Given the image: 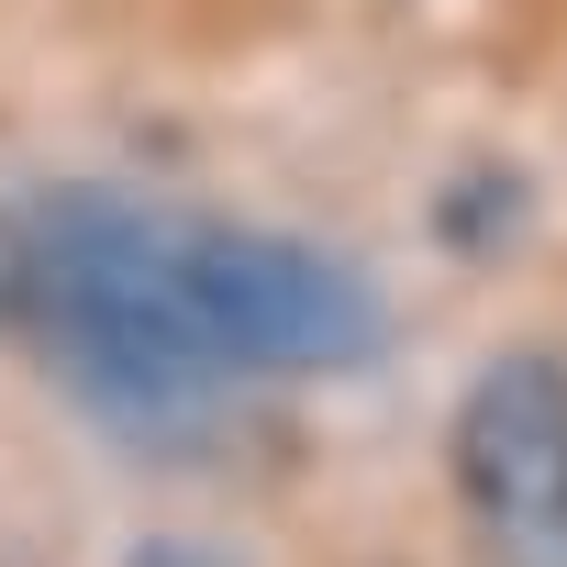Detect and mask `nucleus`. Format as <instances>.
Segmentation results:
<instances>
[{
  "label": "nucleus",
  "mask_w": 567,
  "mask_h": 567,
  "mask_svg": "<svg viewBox=\"0 0 567 567\" xmlns=\"http://www.w3.org/2000/svg\"><path fill=\"white\" fill-rule=\"evenodd\" d=\"M34 323L68 390L134 445L200 434L234 390L189 290V223L134 189H56L34 212Z\"/></svg>",
  "instance_id": "f257e3e1"
},
{
  "label": "nucleus",
  "mask_w": 567,
  "mask_h": 567,
  "mask_svg": "<svg viewBox=\"0 0 567 567\" xmlns=\"http://www.w3.org/2000/svg\"><path fill=\"white\" fill-rule=\"evenodd\" d=\"M189 290L234 379H334L379 357V290L301 245V234H245V223H189Z\"/></svg>",
  "instance_id": "f03ea898"
},
{
  "label": "nucleus",
  "mask_w": 567,
  "mask_h": 567,
  "mask_svg": "<svg viewBox=\"0 0 567 567\" xmlns=\"http://www.w3.org/2000/svg\"><path fill=\"white\" fill-rule=\"evenodd\" d=\"M456 489L489 567H567V357H489L456 401Z\"/></svg>",
  "instance_id": "7ed1b4c3"
},
{
  "label": "nucleus",
  "mask_w": 567,
  "mask_h": 567,
  "mask_svg": "<svg viewBox=\"0 0 567 567\" xmlns=\"http://www.w3.org/2000/svg\"><path fill=\"white\" fill-rule=\"evenodd\" d=\"M34 323V212L0 200V334Z\"/></svg>",
  "instance_id": "20e7f679"
}]
</instances>
